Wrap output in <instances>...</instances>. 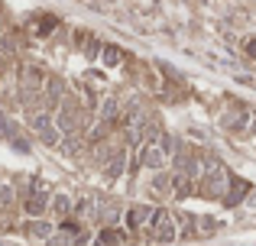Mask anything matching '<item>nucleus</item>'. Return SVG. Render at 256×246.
Listing matches in <instances>:
<instances>
[{"instance_id":"f257e3e1","label":"nucleus","mask_w":256,"mask_h":246,"mask_svg":"<svg viewBox=\"0 0 256 246\" xmlns=\"http://www.w3.org/2000/svg\"><path fill=\"white\" fill-rule=\"evenodd\" d=\"M201 191H204L208 198H224V191H227V172L220 169L214 159L208 162V175H204V188Z\"/></svg>"},{"instance_id":"f03ea898","label":"nucleus","mask_w":256,"mask_h":246,"mask_svg":"<svg viewBox=\"0 0 256 246\" xmlns=\"http://www.w3.org/2000/svg\"><path fill=\"white\" fill-rule=\"evenodd\" d=\"M152 230H156V237L162 243L175 240V224H172V217L166 214V211H156V214H152Z\"/></svg>"},{"instance_id":"7ed1b4c3","label":"nucleus","mask_w":256,"mask_h":246,"mask_svg":"<svg viewBox=\"0 0 256 246\" xmlns=\"http://www.w3.org/2000/svg\"><path fill=\"white\" fill-rule=\"evenodd\" d=\"M140 162H143V165H150V169H159V165L166 162V149H162L159 143L143 146V156H140Z\"/></svg>"},{"instance_id":"20e7f679","label":"nucleus","mask_w":256,"mask_h":246,"mask_svg":"<svg viewBox=\"0 0 256 246\" xmlns=\"http://www.w3.org/2000/svg\"><path fill=\"white\" fill-rule=\"evenodd\" d=\"M150 217H152V211L146 208V204H136V208H130V214H126V224H130V227H143Z\"/></svg>"},{"instance_id":"39448f33","label":"nucleus","mask_w":256,"mask_h":246,"mask_svg":"<svg viewBox=\"0 0 256 246\" xmlns=\"http://www.w3.org/2000/svg\"><path fill=\"white\" fill-rule=\"evenodd\" d=\"M244 195H246V182H234V191H230V195L224 198V204H237V201H240Z\"/></svg>"},{"instance_id":"423d86ee","label":"nucleus","mask_w":256,"mask_h":246,"mask_svg":"<svg viewBox=\"0 0 256 246\" xmlns=\"http://www.w3.org/2000/svg\"><path fill=\"white\" fill-rule=\"evenodd\" d=\"M26 234H32V237H49L52 234V227H49V224H26Z\"/></svg>"},{"instance_id":"0eeeda50","label":"nucleus","mask_w":256,"mask_h":246,"mask_svg":"<svg viewBox=\"0 0 256 246\" xmlns=\"http://www.w3.org/2000/svg\"><path fill=\"white\" fill-rule=\"evenodd\" d=\"M104 62L107 65H120V49H117V45H107V49H104Z\"/></svg>"},{"instance_id":"6e6552de","label":"nucleus","mask_w":256,"mask_h":246,"mask_svg":"<svg viewBox=\"0 0 256 246\" xmlns=\"http://www.w3.org/2000/svg\"><path fill=\"white\" fill-rule=\"evenodd\" d=\"M117 240H120L117 230H104V234H100V246H117Z\"/></svg>"},{"instance_id":"1a4fd4ad","label":"nucleus","mask_w":256,"mask_h":246,"mask_svg":"<svg viewBox=\"0 0 256 246\" xmlns=\"http://www.w3.org/2000/svg\"><path fill=\"white\" fill-rule=\"evenodd\" d=\"M52 208H56L58 214H68V198H65V195H56V198H52Z\"/></svg>"},{"instance_id":"9d476101","label":"nucleus","mask_w":256,"mask_h":246,"mask_svg":"<svg viewBox=\"0 0 256 246\" xmlns=\"http://www.w3.org/2000/svg\"><path fill=\"white\" fill-rule=\"evenodd\" d=\"M120 172H124V156H117V159L110 162V169H107V175H110V178H117Z\"/></svg>"},{"instance_id":"9b49d317","label":"nucleus","mask_w":256,"mask_h":246,"mask_svg":"<svg viewBox=\"0 0 256 246\" xmlns=\"http://www.w3.org/2000/svg\"><path fill=\"white\" fill-rule=\"evenodd\" d=\"M0 201H13V188H10V185H4V188H0Z\"/></svg>"},{"instance_id":"f8f14e48","label":"nucleus","mask_w":256,"mask_h":246,"mask_svg":"<svg viewBox=\"0 0 256 246\" xmlns=\"http://www.w3.org/2000/svg\"><path fill=\"white\" fill-rule=\"evenodd\" d=\"M244 49H246V55H250V58H256V36H253V39H246Z\"/></svg>"},{"instance_id":"ddd939ff","label":"nucleus","mask_w":256,"mask_h":246,"mask_svg":"<svg viewBox=\"0 0 256 246\" xmlns=\"http://www.w3.org/2000/svg\"><path fill=\"white\" fill-rule=\"evenodd\" d=\"M253 133H256V120H253Z\"/></svg>"}]
</instances>
